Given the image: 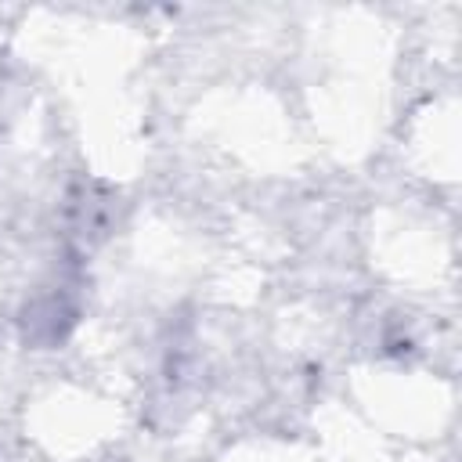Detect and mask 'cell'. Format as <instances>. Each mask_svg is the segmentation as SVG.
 Listing matches in <instances>:
<instances>
[{
  "label": "cell",
  "instance_id": "6da1fadb",
  "mask_svg": "<svg viewBox=\"0 0 462 462\" xmlns=\"http://www.w3.org/2000/svg\"><path fill=\"white\" fill-rule=\"evenodd\" d=\"M112 213H116V199L112 191H105L97 180H76L65 195V217L72 235H79L83 242H97L108 235L112 227Z\"/></svg>",
  "mask_w": 462,
  "mask_h": 462
},
{
  "label": "cell",
  "instance_id": "7a4b0ae2",
  "mask_svg": "<svg viewBox=\"0 0 462 462\" xmlns=\"http://www.w3.org/2000/svg\"><path fill=\"white\" fill-rule=\"evenodd\" d=\"M76 325V303L65 292H40L22 310V336L32 346H58Z\"/></svg>",
  "mask_w": 462,
  "mask_h": 462
}]
</instances>
